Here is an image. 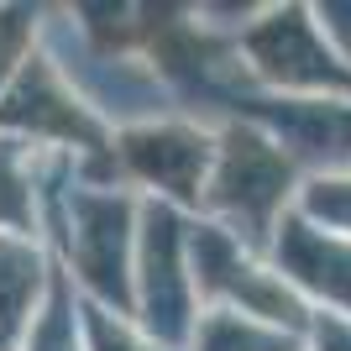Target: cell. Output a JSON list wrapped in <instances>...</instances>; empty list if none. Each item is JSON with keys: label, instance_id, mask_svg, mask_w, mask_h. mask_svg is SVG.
Listing matches in <instances>:
<instances>
[{"label": "cell", "instance_id": "cell-5", "mask_svg": "<svg viewBox=\"0 0 351 351\" xmlns=\"http://www.w3.org/2000/svg\"><path fill=\"white\" fill-rule=\"evenodd\" d=\"M325 351H351V336H346V330H336V336L325 341Z\"/></svg>", "mask_w": 351, "mask_h": 351}, {"label": "cell", "instance_id": "cell-3", "mask_svg": "<svg viewBox=\"0 0 351 351\" xmlns=\"http://www.w3.org/2000/svg\"><path fill=\"white\" fill-rule=\"evenodd\" d=\"M126 158L142 168L158 189L168 194H194L205 184V136L194 132H173V126H147L126 142Z\"/></svg>", "mask_w": 351, "mask_h": 351}, {"label": "cell", "instance_id": "cell-1", "mask_svg": "<svg viewBox=\"0 0 351 351\" xmlns=\"http://www.w3.org/2000/svg\"><path fill=\"white\" fill-rule=\"evenodd\" d=\"M231 184H236V194L226 199V205H231L236 215L267 226L273 210H278V199H283V158L267 142L231 136L226 162H220V173H215V189H231Z\"/></svg>", "mask_w": 351, "mask_h": 351}, {"label": "cell", "instance_id": "cell-4", "mask_svg": "<svg viewBox=\"0 0 351 351\" xmlns=\"http://www.w3.org/2000/svg\"><path fill=\"white\" fill-rule=\"evenodd\" d=\"M100 351H147V346H142V341H132L126 330H116V336H110V325L100 320Z\"/></svg>", "mask_w": 351, "mask_h": 351}, {"label": "cell", "instance_id": "cell-2", "mask_svg": "<svg viewBox=\"0 0 351 351\" xmlns=\"http://www.w3.org/2000/svg\"><path fill=\"white\" fill-rule=\"evenodd\" d=\"M252 53H257V69L273 73L278 84L320 89L325 79H336L330 53L315 47V37H309V27L299 21V16H273V21L252 37Z\"/></svg>", "mask_w": 351, "mask_h": 351}]
</instances>
